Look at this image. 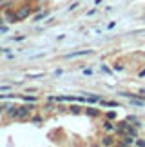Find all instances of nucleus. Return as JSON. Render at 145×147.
Listing matches in <instances>:
<instances>
[{"label":"nucleus","instance_id":"1","mask_svg":"<svg viewBox=\"0 0 145 147\" xmlns=\"http://www.w3.org/2000/svg\"><path fill=\"white\" fill-rule=\"evenodd\" d=\"M31 13H33L31 5L29 4H22L20 7L16 9V18H18V20H26V18H29Z\"/></svg>","mask_w":145,"mask_h":147},{"label":"nucleus","instance_id":"2","mask_svg":"<svg viewBox=\"0 0 145 147\" xmlns=\"http://www.w3.org/2000/svg\"><path fill=\"white\" fill-rule=\"evenodd\" d=\"M5 113L13 120H20V105H7L5 107Z\"/></svg>","mask_w":145,"mask_h":147},{"label":"nucleus","instance_id":"3","mask_svg":"<svg viewBox=\"0 0 145 147\" xmlns=\"http://www.w3.org/2000/svg\"><path fill=\"white\" fill-rule=\"evenodd\" d=\"M33 109H35V107H33V104H29V102H27V105H22L20 107V120L26 118V116H29Z\"/></svg>","mask_w":145,"mask_h":147},{"label":"nucleus","instance_id":"4","mask_svg":"<svg viewBox=\"0 0 145 147\" xmlns=\"http://www.w3.org/2000/svg\"><path fill=\"white\" fill-rule=\"evenodd\" d=\"M91 53H93L91 49H83V51H76V53L65 55V58H76V56H85V55H91Z\"/></svg>","mask_w":145,"mask_h":147},{"label":"nucleus","instance_id":"5","mask_svg":"<svg viewBox=\"0 0 145 147\" xmlns=\"http://www.w3.org/2000/svg\"><path fill=\"white\" fill-rule=\"evenodd\" d=\"M4 18H5V22H7V24H15V22L18 20V18H16V13H13V11H7Z\"/></svg>","mask_w":145,"mask_h":147},{"label":"nucleus","instance_id":"6","mask_svg":"<svg viewBox=\"0 0 145 147\" xmlns=\"http://www.w3.org/2000/svg\"><path fill=\"white\" fill-rule=\"evenodd\" d=\"M103 129H105V131H116V125L113 122H109V118H107V120L103 122Z\"/></svg>","mask_w":145,"mask_h":147},{"label":"nucleus","instance_id":"7","mask_svg":"<svg viewBox=\"0 0 145 147\" xmlns=\"http://www.w3.org/2000/svg\"><path fill=\"white\" fill-rule=\"evenodd\" d=\"M113 144H114L113 136H103V140H102V145H113Z\"/></svg>","mask_w":145,"mask_h":147},{"label":"nucleus","instance_id":"8","mask_svg":"<svg viewBox=\"0 0 145 147\" xmlns=\"http://www.w3.org/2000/svg\"><path fill=\"white\" fill-rule=\"evenodd\" d=\"M85 113H87L89 116H98V109H94V107H87Z\"/></svg>","mask_w":145,"mask_h":147},{"label":"nucleus","instance_id":"9","mask_svg":"<svg viewBox=\"0 0 145 147\" xmlns=\"http://www.w3.org/2000/svg\"><path fill=\"white\" fill-rule=\"evenodd\" d=\"M22 98H24L26 102H29V104H35V102H36V96H27V94H24Z\"/></svg>","mask_w":145,"mask_h":147},{"label":"nucleus","instance_id":"10","mask_svg":"<svg viewBox=\"0 0 145 147\" xmlns=\"http://www.w3.org/2000/svg\"><path fill=\"white\" fill-rule=\"evenodd\" d=\"M100 100V96H98V94H93V96H89L87 98V102H89V104H94V102H98Z\"/></svg>","mask_w":145,"mask_h":147},{"label":"nucleus","instance_id":"11","mask_svg":"<svg viewBox=\"0 0 145 147\" xmlns=\"http://www.w3.org/2000/svg\"><path fill=\"white\" fill-rule=\"evenodd\" d=\"M102 105H105V107H118L116 102H102Z\"/></svg>","mask_w":145,"mask_h":147},{"label":"nucleus","instance_id":"12","mask_svg":"<svg viewBox=\"0 0 145 147\" xmlns=\"http://www.w3.org/2000/svg\"><path fill=\"white\" fill-rule=\"evenodd\" d=\"M80 109H82V107H78V105H71V107H69V111L75 113V115H78V113H80Z\"/></svg>","mask_w":145,"mask_h":147},{"label":"nucleus","instance_id":"13","mask_svg":"<svg viewBox=\"0 0 145 147\" xmlns=\"http://www.w3.org/2000/svg\"><path fill=\"white\" fill-rule=\"evenodd\" d=\"M13 40H15V42H24V40H26V36H24V35H20V36H13Z\"/></svg>","mask_w":145,"mask_h":147},{"label":"nucleus","instance_id":"14","mask_svg":"<svg viewBox=\"0 0 145 147\" xmlns=\"http://www.w3.org/2000/svg\"><path fill=\"white\" fill-rule=\"evenodd\" d=\"M31 122H33V123H40V122H42V116H33Z\"/></svg>","mask_w":145,"mask_h":147},{"label":"nucleus","instance_id":"15","mask_svg":"<svg viewBox=\"0 0 145 147\" xmlns=\"http://www.w3.org/2000/svg\"><path fill=\"white\" fill-rule=\"evenodd\" d=\"M105 116H107L109 120H113V118H116V113H114V111H109V113H107Z\"/></svg>","mask_w":145,"mask_h":147},{"label":"nucleus","instance_id":"16","mask_svg":"<svg viewBox=\"0 0 145 147\" xmlns=\"http://www.w3.org/2000/svg\"><path fill=\"white\" fill-rule=\"evenodd\" d=\"M46 16H47V13H40V15H36V16H35V20L38 22V20H42V18H46Z\"/></svg>","mask_w":145,"mask_h":147},{"label":"nucleus","instance_id":"17","mask_svg":"<svg viewBox=\"0 0 145 147\" xmlns=\"http://www.w3.org/2000/svg\"><path fill=\"white\" fill-rule=\"evenodd\" d=\"M15 94H0V100H4V98H13Z\"/></svg>","mask_w":145,"mask_h":147},{"label":"nucleus","instance_id":"18","mask_svg":"<svg viewBox=\"0 0 145 147\" xmlns=\"http://www.w3.org/2000/svg\"><path fill=\"white\" fill-rule=\"evenodd\" d=\"M40 76H44L42 73H36V75H29V78H40Z\"/></svg>","mask_w":145,"mask_h":147},{"label":"nucleus","instance_id":"19","mask_svg":"<svg viewBox=\"0 0 145 147\" xmlns=\"http://www.w3.org/2000/svg\"><path fill=\"white\" fill-rule=\"evenodd\" d=\"M122 69H124V65H120V64L114 65V71H122Z\"/></svg>","mask_w":145,"mask_h":147},{"label":"nucleus","instance_id":"20","mask_svg":"<svg viewBox=\"0 0 145 147\" xmlns=\"http://www.w3.org/2000/svg\"><path fill=\"white\" fill-rule=\"evenodd\" d=\"M9 89H11L9 86H2V87H0V91H9Z\"/></svg>","mask_w":145,"mask_h":147},{"label":"nucleus","instance_id":"21","mask_svg":"<svg viewBox=\"0 0 145 147\" xmlns=\"http://www.w3.org/2000/svg\"><path fill=\"white\" fill-rule=\"evenodd\" d=\"M5 107H7V105H2V104H0V115H2V113L5 111Z\"/></svg>","mask_w":145,"mask_h":147},{"label":"nucleus","instance_id":"22","mask_svg":"<svg viewBox=\"0 0 145 147\" xmlns=\"http://www.w3.org/2000/svg\"><path fill=\"white\" fill-rule=\"evenodd\" d=\"M4 22H5V18H4V15H0V26H2Z\"/></svg>","mask_w":145,"mask_h":147},{"label":"nucleus","instance_id":"23","mask_svg":"<svg viewBox=\"0 0 145 147\" xmlns=\"http://www.w3.org/2000/svg\"><path fill=\"white\" fill-rule=\"evenodd\" d=\"M2 2H4V0H0V4H2Z\"/></svg>","mask_w":145,"mask_h":147},{"label":"nucleus","instance_id":"24","mask_svg":"<svg viewBox=\"0 0 145 147\" xmlns=\"http://www.w3.org/2000/svg\"><path fill=\"white\" fill-rule=\"evenodd\" d=\"M0 51H4V49H0Z\"/></svg>","mask_w":145,"mask_h":147}]
</instances>
